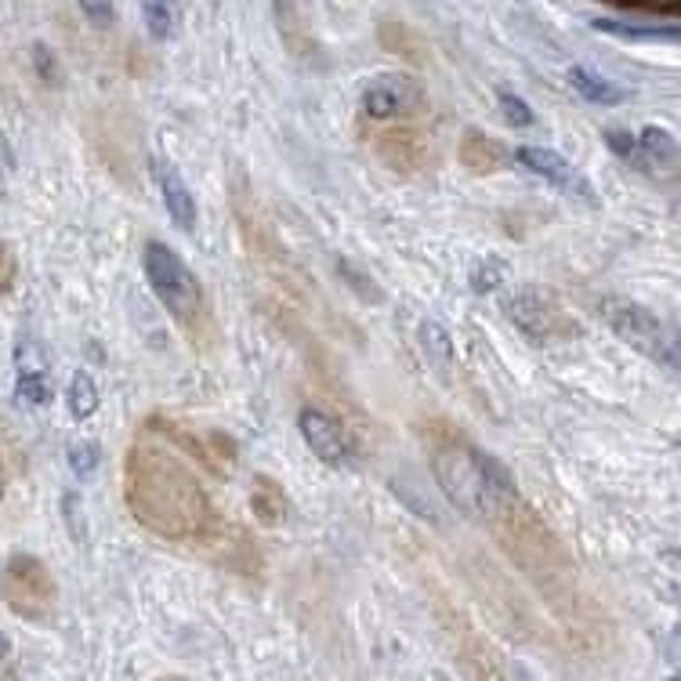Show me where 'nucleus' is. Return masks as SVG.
Segmentation results:
<instances>
[{
    "instance_id": "1",
    "label": "nucleus",
    "mask_w": 681,
    "mask_h": 681,
    "mask_svg": "<svg viewBox=\"0 0 681 681\" xmlns=\"http://www.w3.org/2000/svg\"><path fill=\"white\" fill-rule=\"evenodd\" d=\"M127 504L153 533L186 541L207 522V496L192 471L167 450L138 447L127 457Z\"/></svg>"
},
{
    "instance_id": "2",
    "label": "nucleus",
    "mask_w": 681,
    "mask_h": 681,
    "mask_svg": "<svg viewBox=\"0 0 681 681\" xmlns=\"http://www.w3.org/2000/svg\"><path fill=\"white\" fill-rule=\"evenodd\" d=\"M142 269L153 286L156 301L175 316L178 323H192L203 308V291L200 280L192 276V269L178 258V251H170L167 243H149L142 254Z\"/></svg>"
},
{
    "instance_id": "3",
    "label": "nucleus",
    "mask_w": 681,
    "mask_h": 681,
    "mask_svg": "<svg viewBox=\"0 0 681 681\" xmlns=\"http://www.w3.org/2000/svg\"><path fill=\"white\" fill-rule=\"evenodd\" d=\"M601 316H606L609 331L617 334L624 345H631L635 352H641V356L671 366V370L678 366L674 337L667 334V326L652 316L646 305L627 301V297H609V301H601Z\"/></svg>"
},
{
    "instance_id": "4",
    "label": "nucleus",
    "mask_w": 681,
    "mask_h": 681,
    "mask_svg": "<svg viewBox=\"0 0 681 681\" xmlns=\"http://www.w3.org/2000/svg\"><path fill=\"white\" fill-rule=\"evenodd\" d=\"M431 471H436L439 486L447 490V496L464 511V515H496L501 507H507L496 496L482 471L471 461V450H439L431 453Z\"/></svg>"
},
{
    "instance_id": "5",
    "label": "nucleus",
    "mask_w": 681,
    "mask_h": 681,
    "mask_svg": "<svg viewBox=\"0 0 681 681\" xmlns=\"http://www.w3.org/2000/svg\"><path fill=\"white\" fill-rule=\"evenodd\" d=\"M0 595L8 609L19 612L22 620H48L51 601H55V580L41 558L33 555H11L4 576H0Z\"/></svg>"
},
{
    "instance_id": "6",
    "label": "nucleus",
    "mask_w": 681,
    "mask_h": 681,
    "mask_svg": "<svg viewBox=\"0 0 681 681\" xmlns=\"http://www.w3.org/2000/svg\"><path fill=\"white\" fill-rule=\"evenodd\" d=\"M504 316L515 323L518 334H526L530 340H541V345L566 340L569 334H576V326L566 312L544 291H533V286H522V291H515L504 301Z\"/></svg>"
},
{
    "instance_id": "7",
    "label": "nucleus",
    "mask_w": 681,
    "mask_h": 681,
    "mask_svg": "<svg viewBox=\"0 0 681 681\" xmlns=\"http://www.w3.org/2000/svg\"><path fill=\"white\" fill-rule=\"evenodd\" d=\"M417 102H421V87L410 76H391V73L374 76L359 95V106L370 121H396V116L417 109Z\"/></svg>"
},
{
    "instance_id": "8",
    "label": "nucleus",
    "mask_w": 681,
    "mask_h": 681,
    "mask_svg": "<svg viewBox=\"0 0 681 681\" xmlns=\"http://www.w3.org/2000/svg\"><path fill=\"white\" fill-rule=\"evenodd\" d=\"M297 428H301V439L308 442V450L316 453L326 468H345L352 461V442L334 417L305 406V410L297 413Z\"/></svg>"
},
{
    "instance_id": "9",
    "label": "nucleus",
    "mask_w": 681,
    "mask_h": 681,
    "mask_svg": "<svg viewBox=\"0 0 681 681\" xmlns=\"http://www.w3.org/2000/svg\"><path fill=\"white\" fill-rule=\"evenodd\" d=\"M515 160L526 167L530 175L552 181V186L566 189V192L584 196V200H591V186H587V178L576 175V167H573L562 153L544 149V146H522V149L515 153Z\"/></svg>"
},
{
    "instance_id": "10",
    "label": "nucleus",
    "mask_w": 681,
    "mask_h": 681,
    "mask_svg": "<svg viewBox=\"0 0 681 681\" xmlns=\"http://www.w3.org/2000/svg\"><path fill=\"white\" fill-rule=\"evenodd\" d=\"M156 186H160V196H164V207H167L170 221H175L181 232H192L200 211H196L192 189L186 186V178L178 175V167L170 164L167 156H160V160H156Z\"/></svg>"
},
{
    "instance_id": "11",
    "label": "nucleus",
    "mask_w": 681,
    "mask_h": 681,
    "mask_svg": "<svg viewBox=\"0 0 681 681\" xmlns=\"http://www.w3.org/2000/svg\"><path fill=\"white\" fill-rule=\"evenodd\" d=\"M638 138V160L635 167L649 170V175H657V170H667L671 175L674 164H678V142L667 127H646Z\"/></svg>"
},
{
    "instance_id": "12",
    "label": "nucleus",
    "mask_w": 681,
    "mask_h": 681,
    "mask_svg": "<svg viewBox=\"0 0 681 681\" xmlns=\"http://www.w3.org/2000/svg\"><path fill=\"white\" fill-rule=\"evenodd\" d=\"M591 30L620 36V41L638 44H678L674 22H624V19H591Z\"/></svg>"
},
{
    "instance_id": "13",
    "label": "nucleus",
    "mask_w": 681,
    "mask_h": 681,
    "mask_svg": "<svg viewBox=\"0 0 681 681\" xmlns=\"http://www.w3.org/2000/svg\"><path fill=\"white\" fill-rule=\"evenodd\" d=\"M417 340H421L425 359L431 363L442 381H453L457 374V352H453V337L447 334V326H439L436 319H425L421 331H417Z\"/></svg>"
},
{
    "instance_id": "14",
    "label": "nucleus",
    "mask_w": 681,
    "mask_h": 681,
    "mask_svg": "<svg viewBox=\"0 0 681 681\" xmlns=\"http://www.w3.org/2000/svg\"><path fill=\"white\" fill-rule=\"evenodd\" d=\"M566 76H569L576 95H580L584 102H591V106H620V102L627 98V91L620 84H612V81H606V76L584 70V65H569Z\"/></svg>"
},
{
    "instance_id": "15",
    "label": "nucleus",
    "mask_w": 681,
    "mask_h": 681,
    "mask_svg": "<svg viewBox=\"0 0 681 681\" xmlns=\"http://www.w3.org/2000/svg\"><path fill=\"white\" fill-rule=\"evenodd\" d=\"M142 19L153 41H170L181 25V0H142Z\"/></svg>"
},
{
    "instance_id": "16",
    "label": "nucleus",
    "mask_w": 681,
    "mask_h": 681,
    "mask_svg": "<svg viewBox=\"0 0 681 681\" xmlns=\"http://www.w3.org/2000/svg\"><path fill=\"white\" fill-rule=\"evenodd\" d=\"M461 160H464L471 170H496V167L507 164V153L496 146V142L475 135V130H468L464 146H461Z\"/></svg>"
},
{
    "instance_id": "17",
    "label": "nucleus",
    "mask_w": 681,
    "mask_h": 681,
    "mask_svg": "<svg viewBox=\"0 0 681 681\" xmlns=\"http://www.w3.org/2000/svg\"><path fill=\"white\" fill-rule=\"evenodd\" d=\"M102 406V391L95 385V377L87 370H76L73 381H70V413L76 421H87V417H95Z\"/></svg>"
},
{
    "instance_id": "18",
    "label": "nucleus",
    "mask_w": 681,
    "mask_h": 681,
    "mask_svg": "<svg viewBox=\"0 0 681 681\" xmlns=\"http://www.w3.org/2000/svg\"><path fill=\"white\" fill-rule=\"evenodd\" d=\"M471 461H475V468L482 471V479H486V486L501 496L504 504H511L515 501V493H518V486H515V479H511V471L496 461V457H490V453H482V450H471Z\"/></svg>"
},
{
    "instance_id": "19",
    "label": "nucleus",
    "mask_w": 681,
    "mask_h": 681,
    "mask_svg": "<svg viewBox=\"0 0 681 681\" xmlns=\"http://www.w3.org/2000/svg\"><path fill=\"white\" fill-rule=\"evenodd\" d=\"M251 507H254V515H258L261 526H280L283 511H286L283 493L272 486L269 479H258V486H254V493H251Z\"/></svg>"
},
{
    "instance_id": "20",
    "label": "nucleus",
    "mask_w": 681,
    "mask_h": 681,
    "mask_svg": "<svg viewBox=\"0 0 681 681\" xmlns=\"http://www.w3.org/2000/svg\"><path fill=\"white\" fill-rule=\"evenodd\" d=\"M496 102H501V116H504L511 127L522 130V127H533V124H536V113L530 109V102L522 98V95H515V91L501 87V91H496Z\"/></svg>"
},
{
    "instance_id": "21",
    "label": "nucleus",
    "mask_w": 681,
    "mask_h": 681,
    "mask_svg": "<svg viewBox=\"0 0 681 681\" xmlns=\"http://www.w3.org/2000/svg\"><path fill=\"white\" fill-rule=\"evenodd\" d=\"M15 396L25 406H51V399H55V388H51L48 374H19Z\"/></svg>"
},
{
    "instance_id": "22",
    "label": "nucleus",
    "mask_w": 681,
    "mask_h": 681,
    "mask_svg": "<svg viewBox=\"0 0 681 681\" xmlns=\"http://www.w3.org/2000/svg\"><path fill=\"white\" fill-rule=\"evenodd\" d=\"M507 265L504 261H496V258H482V265L471 272V291L475 294H493L496 286H501L507 280Z\"/></svg>"
},
{
    "instance_id": "23",
    "label": "nucleus",
    "mask_w": 681,
    "mask_h": 681,
    "mask_svg": "<svg viewBox=\"0 0 681 681\" xmlns=\"http://www.w3.org/2000/svg\"><path fill=\"white\" fill-rule=\"evenodd\" d=\"M98 461H102V447H98V442L84 439V442H73V447H70V468H73L76 479L95 475Z\"/></svg>"
},
{
    "instance_id": "24",
    "label": "nucleus",
    "mask_w": 681,
    "mask_h": 681,
    "mask_svg": "<svg viewBox=\"0 0 681 681\" xmlns=\"http://www.w3.org/2000/svg\"><path fill=\"white\" fill-rule=\"evenodd\" d=\"M62 515H65V526H70V536L73 541H84L87 536V526H84V501L81 493H62Z\"/></svg>"
},
{
    "instance_id": "25",
    "label": "nucleus",
    "mask_w": 681,
    "mask_h": 681,
    "mask_svg": "<svg viewBox=\"0 0 681 681\" xmlns=\"http://www.w3.org/2000/svg\"><path fill=\"white\" fill-rule=\"evenodd\" d=\"M15 366H19V374H44V366H48V359H44V352H41V345H36V340H19V348H15Z\"/></svg>"
},
{
    "instance_id": "26",
    "label": "nucleus",
    "mask_w": 681,
    "mask_h": 681,
    "mask_svg": "<svg viewBox=\"0 0 681 681\" xmlns=\"http://www.w3.org/2000/svg\"><path fill=\"white\" fill-rule=\"evenodd\" d=\"M33 65H36V76H41L44 84H59L62 81L59 59H55V51H51L48 44H33Z\"/></svg>"
},
{
    "instance_id": "27",
    "label": "nucleus",
    "mask_w": 681,
    "mask_h": 681,
    "mask_svg": "<svg viewBox=\"0 0 681 681\" xmlns=\"http://www.w3.org/2000/svg\"><path fill=\"white\" fill-rule=\"evenodd\" d=\"M606 146L620 156V160L635 164L638 160V138L631 135V130H620V127H609L606 130Z\"/></svg>"
},
{
    "instance_id": "28",
    "label": "nucleus",
    "mask_w": 681,
    "mask_h": 681,
    "mask_svg": "<svg viewBox=\"0 0 681 681\" xmlns=\"http://www.w3.org/2000/svg\"><path fill=\"white\" fill-rule=\"evenodd\" d=\"M337 272H340V276H345L348 286H356V294H359V297H366V301H385V294L370 283V276H363V272H356V269L348 265V261H337Z\"/></svg>"
},
{
    "instance_id": "29",
    "label": "nucleus",
    "mask_w": 681,
    "mask_h": 681,
    "mask_svg": "<svg viewBox=\"0 0 681 681\" xmlns=\"http://www.w3.org/2000/svg\"><path fill=\"white\" fill-rule=\"evenodd\" d=\"M81 11H84V19L91 25H113L116 19V0H81Z\"/></svg>"
},
{
    "instance_id": "30",
    "label": "nucleus",
    "mask_w": 681,
    "mask_h": 681,
    "mask_svg": "<svg viewBox=\"0 0 681 681\" xmlns=\"http://www.w3.org/2000/svg\"><path fill=\"white\" fill-rule=\"evenodd\" d=\"M15 276H19V258L11 251V243L0 240V294H8L15 286Z\"/></svg>"
},
{
    "instance_id": "31",
    "label": "nucleus",
    "mask_w": 681,
    "mask_h": 681,
    "mask_svg": "<svg viewBox=\"0 0 681 681\" xmlns=\"http://www.w3.org/2000/svg\"><path fill=\"white\" fill-rule=\"evenodd\" d=\"M11 657V641H8V635L4 631H0V663H4Z\"/></svg>"
},
{
    "instance_id": "32",
    "label": "nucleus",
    "mask_w": 681,
    "mask_h": 681,
    "mask_svg": "<svg viewBox=\"0 0 681 681\" xmlns=\"http://www.w3.org/2000/svg\"><path fill=\"white\" fill-rule=\"evenodd\" d=\"M641 4H652V8H678L681 0H641Z\"/></svg>"
},
{
    "instance_id": "33",
    "label": "nucleus",
    "mask_w": 681,
    "mask_h": 681,
    "mask_svg": "<svg viewBox=\"0 0 681 681\" xmlns=\"http://www.w3.org/2000/svg\"><path fill=\"white\" fill-rule=\"evenodd\" d=\"M0 496H4V464H0Z\"/></svg>"
}]
</instances>
